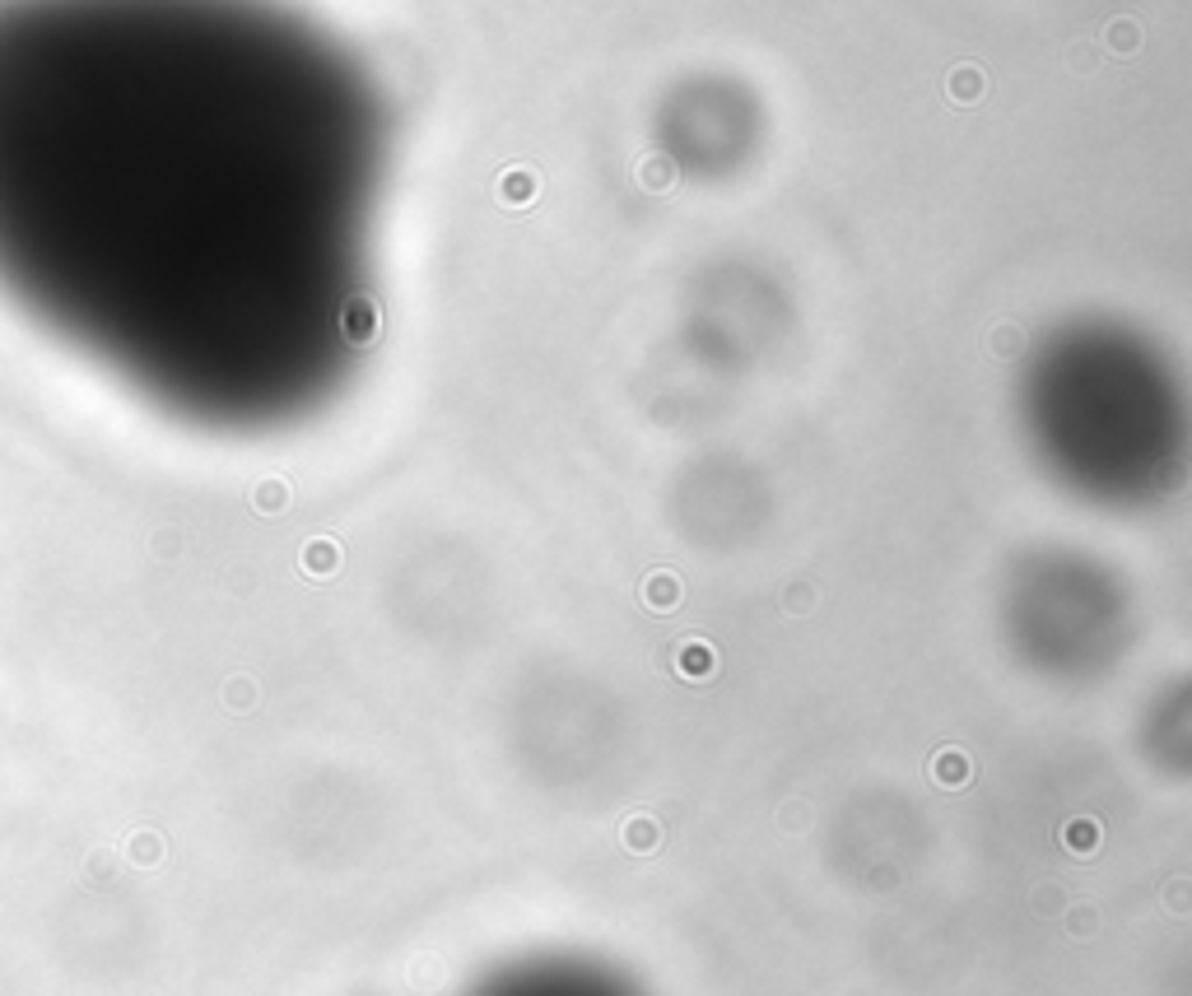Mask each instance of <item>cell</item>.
<instances>
[{"mask_svg":"<svg viewBox=\"0 0 1192 996\" xmlns=\"http://www.w3.org/2000/svg\"><path fill=\"white\" fill-rule=\"evenodd\" d=\"M466 996H648L624 969L587 955H531L503 964Z\"/></svg>","mask_w":1192,"mask_h":996,"instance_id":"1","label":"cell"},{"mask_svg":"<svg viewBox=\"0 0 1192 996\" xmlns=\"http://www.w3.org/2000/svg\"><path fill=\"white\" fill-rule=\"evenodd\" d=\"M345 336L350 340L378 336V303H373V298H350V303H345Z\"/></svg>","mask_w":1192,"mask_h":996,"instance_id":"2","label":"cell"},{"mask_svg":"<svg viewBox=\"0 0 1192 996\" xmlns=\"http://www.w3.org/2000/svg\"><path fill=\"white\" fill-rule=\"evenodd\" d=\"M257 503L266 512H275V508H285V480H266V485L257 489Z\"/></svg>","mask_w":1192,"mask_h":996,"instance_id":"4","label":"cell"},{"mask_svg":"<svg viewBox=\"0 0 1192 996\" xmlns=\"http://www.w3.org/2000/svg\"><path fill=\"white\" fill-rule=\"evenodd\" d=\"M503 201L508 205H527V196H531V177L527 173H508L503 177Z\"/></svg>","mask_w":1192,"mask_h":996,"instance_id":"3","label":"cell"},{"mask_svg":"<svg viewBox=\"0 0 1192 996\" xmlns=\"http://www.w3.org/2000/svg\"><path fill=\"white\" fill-rule=\"evenodd\" d=\"M336 559H340V554L331 550V545H312V550H308V564L317 568V573H326V568L336 564Z\"/></svg>","mask_w":1192,"mask_h":996,"instance_id":"5","label":"cell"}]
</instances>
